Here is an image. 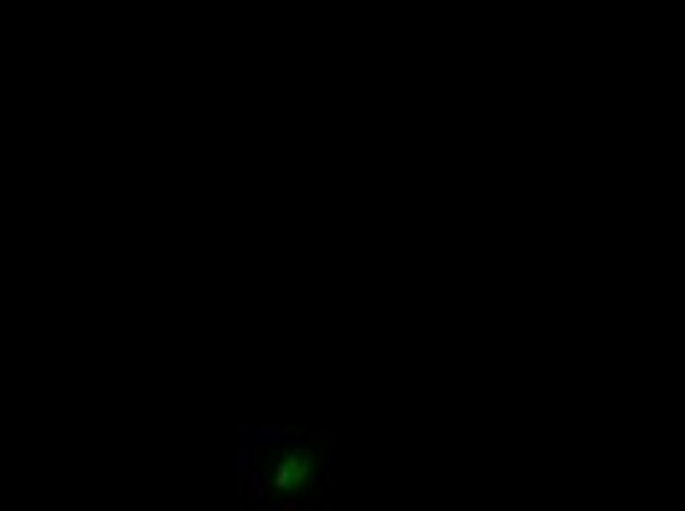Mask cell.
<instances>
[{"mask_svg": "<svg viewBox=\"0 0 685 511\" xmlns=\"http://www.w3.org/2000/svg\"><path fill=\"white\" fill-rule=\"evenodd\" d=\"M248 482H251V497L260 499L263 497V479H260L257 473H248Z\"/></svg>", "mask_w": 685, "mask_h": 511, "instance_id": "6da1fadb", "label": "cell"}, {"mask_svg": "<svg viewBox=\"0 0 685 511\" xmlns=\"http://www.w3.org/2000/svg\"><path fill=\"white\" fill-rule=\"evenodd\" d=\"M275 482H278V487H287L290 485V467H278V476H275Z\"/></svg>", "mask_w": 685, "mask_h": 511, "instance_id": "7a4b0ae2", "label": "cell"}]
</instances>
